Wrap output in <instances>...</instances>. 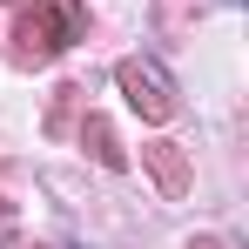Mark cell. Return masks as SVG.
Listing matches in <instances>:
<instances>
[{"mask_svg": "<svg viewBox=\"0 0 249 249\" xmlns=\"http://www.w3.org/2000/svg\"><path fill=\"white\" fill-rule=\"evenodd\" d=\"M122 81L135 88V108H148V115H168V88L155 68H122Z\"/></svg>", "mask_w": 249, "mask_h": 249, "instance_id": "cell-1", "label": "cell"}]
</instances>
